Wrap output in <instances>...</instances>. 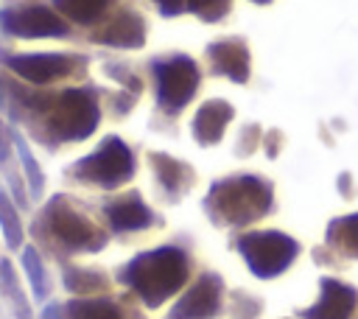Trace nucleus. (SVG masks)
Returning <instances> with one entry per match:
<instances>
[{"mask_svg": "<svg viewBox=\"0 0 358 319\" xmlns=\"http://www.w3.org/2000/svg\"><path fill=\"white\" fill-rule=\"evenodd\" d=\"M249 3H257V6H268L271 0H249Z\"/></svg>", "mask_w": 358, "mask_h": 319, "instance_id": "obj_30", "label": "nucleus"}, {"mask_svg": "<svg viewBox=\"0 0 358 319\" xmlns=\"http://www.w3.org/2000/svg\"><path fill=\"white\" fill-rule=\"evenodd\" d=\"M67 173L84 185L115 190L137 173V157L129 148V143H123L117 134H106L90 154L78 157L67 168Z\"/></svg>", "mask_w": 358, "mask_h": 319, "instance_id": "obj_4", "label": "nucleus"}, {"mask_svg": "<svg viewBox=\"0 0 358 319\" xmlns=\"http://www.w3.org/2000/svg\"><path fill=\"white\" fill-rule=\"evenodd\" d=\"M11 143H14V132H8V126L0 120V165L8 162V157H11Z\"/></svg>", "mask_w": 358, "mask_h": 319, "instance_id": "obj_28", "label": "nucleus"}, {"mask_svg": "<svg viewBox=\"0 0 358 319\" xmlns=\"http://www.w3.org/2000/svg\"><path fill=\"white\" fill-rule=\"evenodd\" d=\"M358 311V288L336 280V277H322L319 280V299L310 308H302V319H352Z\"/></svg>", "mask_w": 358, "mask_h": 319, "instance_id": "obj_11", "label": "nucleus"}, {"mask_svg": "<svg viewBox=\"0 0 358 319\" xmlns=\"http://www.w3.org/2000/svg\"><path fill=\"white\" fill-rule=\"evenodd\" d=\"M103 218L109 221L112 232H140V229H148L154 224V213L137 190H129L123 196L109 199L103 204Z\"/></svg>", "mask_w": 358, "mask_h": 319, "instance_id": "obj_13", "label": "nucleus"}, {"mask_svg": "<svg viewBox=\"0 0 358 319\" xmlns=\"http://www.w3.org/2000/svg\"><path fill=\"white\" fill-rule=\"evenodd\" d=\"M235 249L257 280H274L296 260L299 241L282 229H252L235 238Z\"/></svg>", "mask_w": 358, "mask_h": 319, "instance_id": "obj_5", "label": "nucleus"}, {"mask_svg": "<svg viewBox=\"0 0 358 319\" xmlns=\"http://www.w3.org/2000/svg\"><path fill=\"white\" fill-rule=\"evenodd\" d=\"M257 140H260V126H255V123H249V126H243V132H241V140H238V154L241 157H249L255 148H257Z\"/></svg>", "mask_w": 358, "mask_h": 319, "instance_id": "obj_26", "label": "nucleus"}, {"mask_svg": "<svg viewBox=\"0 0 358 319\" xmlns=\"http://www.w3.org/2000/svg\"><path fill=\"white\" fill-rule=\"evenodd\" d=\"M263 311V302L246 291H232V319H257Z\"/></svg>", "mask_w": 358, "mask_h": 319, "instance_id": "obj_25", "label": "nucleus"}, {"mask_svg": "<svg viewBox=\"0 0 358 319\" xmlns=\"http://www.w3.org/2000/svg\"><path fill=\"white\" fill-rule=\"evenodd\" d=\"M148 165L154 171V179L159 185V190L171 199V201H179L187 187L193 185V165L179 160V157H171V154H162V151H148Z\"/></svg>", "mask_w": 358, "mask_h": 319, "instance_id": "obj_15", "label": "nucleus"}, {"mask_svg": "<svg viewBox=\"0 0 358 319\" xmlns=\"http://www.w3.org/2000/svg\"><path fill=\"white\" fill-rule=\"evenodd\" d=\"M151 3L162 17H179L182 11H187V0H151Z\"/></svg>", "mask_w": 358, "mask_h": 319, "instance_id": "obj_27", "label": "nucleus"}, {"mask_svg": "<svg viewBox=\"0 0 358 319\" xmlns=\"http://www.w3.org/2000/svg\"><path fill=\"white\" fill-rule=\"evenodd\" d=\"M22 271H25V280H28V288H31V297L36 302H45L48 294H50V277H48V269H45V260L39 255V249L31 243V246H22Z\"/></svg>", "mask_w": 358, "mask_h": 319, "instance_id": "obj_21", "label": "nucleus"}, {"mask_svg": "<svg viewBox=\"0 0 358 319\" xmlns=\"http://www.w3.org/2000/svg\"><path fill=\"white\" fill-rule=\"evenodd\" d=\"M207 62L213 76H224L235 84H246L252 76V53L246 39L241 36H224L207 45Z\"/></svg>", "mask_w": 358, "mask_h": 319, "instance_id": "obj_12", "label": "nucleus"}, {"mask_svg": "<svg viewBox=\"0 0 358 319\" xmlns=\"http://www.w3.org/2000/svg\"><path fill=\"white\" fill-rule=\"evenodd\" d=\"M145 36H148V25H145L143 14L134 11V8L115 11L109 20H103L92 31V42L95 45L120 48V50H137V48H143L145 45Z\"/></svg>", "mask_w": 358, "mask_h": 319, "instance_id": "obj_10", "label": "nucleus"}, {"mask_svg": "<svg viewBox=\"0 0 358 319\" xmlns=\"http://www.w3.org/2000/svg\"><path fill=\"white\" fill-rule=\"evenodd\" d=\"M0 59L11 73H17L31 87H48V84L64 81L76 70H81V62H84L81 56L59 53V50H48V53H0Z\"/></svg>", "mask_w": 358, "mask_h": 319, "instance_id": "obj_8", "label": "nucleus"}, {"mask_svg": "<svg viewBox=\"0 0 358 319\" xmlns=\"http://www.w3.org/2000/svg\"><path fill=\"white\" fill-rule=\"evenodd\" d=\"M39 319H67V313H64V308L59 305V302H48L45 308H42V316Z\"/></svg>", "mask_w": 358, "mask_h": 319, "instance_id": "obj_29", "label": "nucleus"}, {"mask_svg": "<svg viewBox=\"0 0 358 319\" xmlns=\"http://www.w3.org/2000/svg\"><path fill=\"white\" fill-rule=\"evenodd\" d=\"M62 283L70 294L76 297H90V294H98L109 285L106 274L103 271H95V269H87V266H73V263H64L62 269Z\"/></svg>", "mask_w": 358, "mask_h": 319, "instance_id": "obj_20", "label": "nucleus"}, {"mask_svg": "<svg viewBox=\"0 0 358 319\" xmlns=\"http://www.w3.org/2000/svg\"><path fill=\"white\" fill-rule=\"evenodd\" d=\"M324 243L341 257L358 260V213L338 215L324 227Z\"/></svg>", "mask_w": 358, "mask_h": 319, "instance_id": "obj_16", "label": "nucleus"}, {"mask_svg": "<svg viewBox=\"0 0 358 319\" xmlns=\"http://www.w3.org/2000/svg\"><path fill=\"white\" fill-rule=\"evenodd\" d=\"M224 308V280L218 271H201L171 305L168 319H215Z\"/></svg>", "mask_w": 358, "mask_h": 319, "instance_id": "obj_9", "label": "nucleus"}, {"mask_svg": "<svg viewBox=\"0 0 358 319\" xmlns=\"http://www.w3.org/2000/svg\"><path fill=\"white\" fill-rule=\"evenodd\" d=\"M190 277V255L176 243H162L137 252L126 266H120L117 280L131 288V294L145 308H159L173 294L185 288Z\"/></svg>", "mask_w": 358, "mask_h": 319, "instance_id": "obj_1", "label": "nucleus"}, {"mask_svg": "<svg viewBox=\"0 0 358 319\" xmlns=\"http://www.w3.org/2000/svg\"><path fill=\"white\" fill-rule=\"evenodd\" d=\"M34 232L53 255H92L106 246V232L67 193H56L45 201Z\"/></svg>", "mask_w": 358, "mask_h": 319, "instance_id": "obj_3", "label": "nucleus"}, {"mask_svg": "<svg viewBox=\"0 0 358 319\" xmlns=\"http://www.w3.org/2000/svg\"><path fill=\"white\" fill-rule=\"evenodd\" d=\"M0 232H3V241H6L8 249H22L25 227H22V218H20V207L3 190H0Z\"/></svg>", "mask_w": 358, "mask_h": 319, "instance_id": "obj_22", "label": "nucleus"}, {"mask_svg": "<svg viewBox=\"0 0 358 319\" xmlns=\"http://www.w3.org/2000/svg\"><path fill=\"white\" fill-rule=\"evenodd\" d=\"M0 294L6 297L14 319H34L28 294H25V288H22V283H20L11 260H6V257H0Z\"/></svg>", "mask_w": 358, "mask_h": 319, "instance_id": "obj_17", "label": "nucleus"}, {"mask_svg": "<svg viewBox=\"0 0 358 319\" xmlns=\"http://www.w3.org/2000/svg\"><path fill=\"white\" fill-rule=\"evenodd\" d=\"M187 11L201 22H221L232 11V0H187Z\"/></svg>", "mask_w": 358, "mask_h": 319, "instance_id": "obj_24", "label": "nucleus"}, {"mask_svg": "<svg viewBox=\"0 0 358 319\" xmlns=\"http://www.w3.org/2000/svg\"><path fill=\"white\" fill-rule=\"evenodd\" d=\"M0 31L17 39H56V36H67L70 25L50 6L22 3V6H6L0 11Z\"/></svg>", "mask_w": 358, "mask_h": 319, "instance_id": "obj_7", "label": "nucleus"}, {"mask_svg": "<svg viewBox=\"0 0 358 319\" xmlns=\"http://www.w3.org/2000/svg\"><path fill=\"white\" fill-rule=\"evenodd\" d=\"M235 118V109L229 101L224 98H210L204 101L196 112H193V120H190V134L199 146L210 148V146H218L224 140V132L227 126L232 123Z\"/></svg>", "mask_w": 358, "mask_h": 319, "instance_id": "obj_14", "label": "nucleus"}, {"mask_svg": "<svg viewBox=\"0 0 358 319\" xmlns=\"http://www.w3.org/2000/svg\"><path fill=\"white\" fill-rule=\"evenodd\" d=\"M14 151H17V160H20V165H22V173H25V185H28L31 199H34V201L42 199V193H45V173H42L39 162L34 160V154H31L25 137L17 134V132H14Z\"/></svg>", "mask_w": 358, "mask_h": 319, "instance_id": "obj_23", "label": "nucleus"}, {"mask_svg": "<svg viewBox=\"0 0 358 319\" xmlns=\"http://www.w3.org/2000/svg\"><path fill=\"white\" fill-rule=\"evenodd\" d=\"M50 3L64 20L76 25H95L103 20V14L115 0H50Z\"/></svg>", "mask_w": 358, "mask_h": 319, "instance_id": "obj_18", "label": "nucleus"}, {"mask_svg": "<svg viewBox=\"0 0 358 319\" xmlns=\"http://www.w3.org/2000/svg\"><path fill=\"white\" fill-rule=\"evenodd\" d=\"M274 207V185L260 173L215 179L204 196V213L218 227H249Z\"/></svg>", "mask_w": 358, "mask_h": 319, "instance_id": "obj_2", "label": "nucleus"}, {"mask_svg": "<svg viewBox=\"0 0 358 319\" xmlns=\"http://www.w3.org/2000/svg\"><path fill=\"white\" fill-rule=\"evenodd\" d=\"M67 319H123V311L109 297H76L64 305Z\"/></svg>", "mask_w": 358, "mask_h": 319, "instance_id": "obj_19", "label": "nucleus"}, {"mask_svg": "<svg viewBox=\"0 0 358 319\" xmlns=\"http://www.w3.org/2000/svg\"><path fill=\"white\" fill-rule=\"evenodd\" d=\"M151 76H154L157 106L168 115H179L193 101V95L199 92V84H201V70H199L196 59H190L185 53H171V56L154 59Z\"/></svg>", "mask_w": 358, "mask_h": 319, "instance_id": "obj_6", "label": "nucleus"}]
</instances>
